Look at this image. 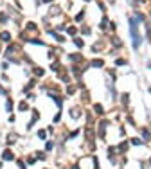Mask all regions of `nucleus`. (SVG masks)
I'll return each instance as SVG.
<instances>
[{"label":"nucleus","instance_id":"nucleus-2","mask_svg":"<svg viewBox=\"0 0 151 169\" xmlns=\"http://www.w3.org/2000/svg\"><path fill=\"white\" fill-rule=\"evenodd\" d=\"M92 65H94V67H101V65H103V61H101V59H95Z\"/></svg>","mask_w":151,"mask_h":169},{"label":"nucleus","instance_id":"nucleus-1","mask_svg":"<svg viewBox=\"0 0 151 169\" xmlns=\"http://www.w3.org/2000/svg\"><path fill=\"white\" fill-rule=\"evenodd\" d=\"M130 24H131V27H130V29H131V36H133V45H135V47H139V34H137V24H135V20H131L130 22Z\"/></svg>","mask_w":151,"mask_h":169}]
</instances>
